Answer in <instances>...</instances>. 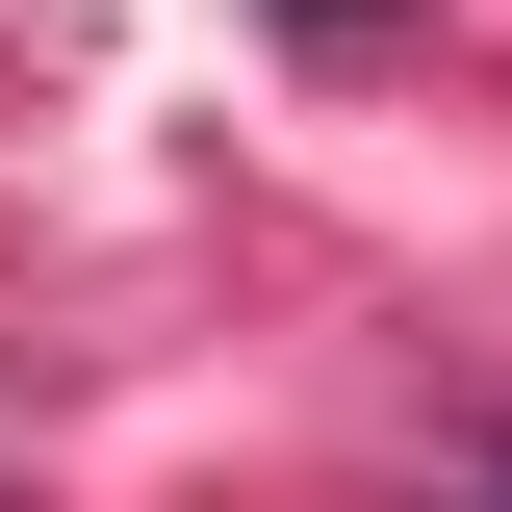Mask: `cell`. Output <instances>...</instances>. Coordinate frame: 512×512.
<instances>
[{
  "label": "cell",
  "mask_w": 512,
  "mask_h": 512,
  "mask_svg": "<svg viewBox=\"0 0 512 512\" xmlns=\"http://www.w3.org/2000/svg\"><path fill=\"white\" fill-rule=\"evenodd\" d=\"M359 26H384V0H282V52H359Z\"/></svg>",
  "instance_id": "1"
}]
</instances>
